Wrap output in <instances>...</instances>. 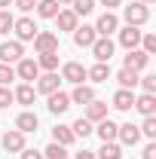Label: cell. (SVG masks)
<instances>
[{"label":"cell","instance_id":"d6986e66","mask_svg":"<svg viewBox=\"0 0 156 159\" xmlns=\"http://www.w3.org/2000/svg\"><path fill=\"white\" fill-rule=\"evenodd\" d=\"M12 98L19 101L21 107H31V104H34V98H37V92H34V86H31V83H21L19 89L12 92Z\"/></svg>","mask_w":156,"mask_h":159},{"label":"cell","instance_id":"4316f807","mask_svg":"<svg viewBox=\"0 0 156 159\" xmlns=\"http://www.w3.org/2000/svg\"><path fill=\"white\" fill-rule=\"evenodd\" d=\"M58 3H55V0H37V16L40 19H55V16H58Z\"/></svg>","mask_w":156,"mask_h":159},{"label":"cell","instance_id":"b9f144b4","mask_svg":"<svg viewBox=\"0 0 156 159\" xmlns=\"http://www.w3.org/2000/svg\"><path fill=\"white\" fill-rule=\"evenodd\" d=\"M74 159H95V153H92V150H80Z\"/></svg>","mask_w":156,"mask_h":159},{"label":"cell","instance_id":"e0dca14e","mask_svg":"<svg viewBox=\"0 0 156 159\" xmlns=\"http://www.w3.org/2000/svg\"><path fill=\"white\" fill-rule=\"evenodd\" d=\"M135 110L141 113V116H156V95H138L135 98Z\"/></svg>","mask_w":156,"mask_h":159},{"label":"cell","instance_id":"f546056e","mask_svg":"<svg viewBox=\"0 0 156 159\" xmlns=\"http://www.w3.org/2000/svg\"><path fill=\"white\" fill-rule=\"evenodd\" d=\"M71 132H74V138H86V135H92L95 129H92V122H89V119H86V116H80L77 122L71 125Z\"/></svg>","mask_w":156,"mask_h":159},{"label":"cell","instance_id":"7402d4cb","mask_svg":"<svg viewBox=\"0 0 156 159\" xmlns=\"http://www.w3.org/2000/svg\"><path fill=\"white\" fill-rule=\"evenodd\" d=\"M92 98H95V89H92V86H86V83H80L77 89L71 92V104H89Z\"/></svg>","mask_w":156,"mask_h":159},{"label":"cell","instance_id":"74e56055","mask_svg":"<svg viewBox=\"0 0 156 159\" xmlns=\"http://www.w3.org/2000/svg\"><path fill=\"white\" fill-rule=\"evenodd\" d=\"M12 92H9V89H6V86H0V110H3V107H9V104H12Z\"/></svg>","mask_w":156,"mask_h":159},{"label":"cell","instance_id":"8d00e7d4","mask_svg":"<svg viewBox=\"0 0 156 159\" xmlns=\"http://www.w3.org/2000/svg\"><path fill=\"white\" fill-rule=\"evenodd\" d=\"M141 46H144L147 55H153L156 52V34H141Z\"/></svg>","mask_w":156,"mask_h":159},{"label":"cell","instance_id":"9c48e42d","mask_svg":"<svg viewBox=\"0 0 156 159\" xmlns=\"http://www.w3.org/2000/svg\"><path fill=\"white\" fill-rule=\"evenodd\" d=\"M92 28H95L98 37H110L113 31H119V19L113 16V12H104V16H101V19H98Z\"/></svg>","mask_w":156,"mask_h":159},{"label":"cell","instance_id":"83f0119b","mask_svg":"<svg viewBox=\"0 0 156 159\" xmlns=\"http://www.w3.org/2000/svg\"><path fill=\"white\" fill-rule=\"evenodd\" d=\"M117 83H119V89H135V86H138V70L122 67V70L117 74Z\"/></svg>","mask_w":156,"mask_h":159},{"label":"cell","instance_id":"d590c367","mask_svg":"<svg viewBox=\"0 0 156 159\" xmlns=\"http://www.w3.org/2000/svg\"><path fill=\"white\" fill-rule=\"evenodd\" d=\"M138 86H141L147 95H156V77H153V74H147V77H138Z\"/></svg>","mask_w":156,"mask_h":159},{"label":"cell","instance_id":"5bb4252c","mask_svg":"<svg viewBox=\"0 0 156 159\" xmlns=\"http://www.w3.org/2000/svg\"><path fill=\"white\" fill-rule=\"evenodd\" d=\"M117 138L122 141L126 147H135L138 141H141V129H138V125H132V122H122V125L117 129Z\"/></svg>","mask_w":156,"mask_h":159},{"label":"cell","instance_id":"f1b7e54d","mask_svg":"<svg viewBox=\"0 0 156 159\" xmlns=\"http://www.w3.org/2000/svg\"><path fill=\"white\" fill-rule=\"evenodd\" d=\"M37 67L40 70H55V67H58V52H40Z\"/></svg>","mask_w":156,"mask_h":159},{"label":"cell","instance_id":"7a4b0ae2","mask_svg":"<svg viewBox=\"0 0 156 159\" xmlns=\"http://www.w3.org/2000/svg\"><path fill=\"white\" fill-rule=\"evenodd\" d=\"M89 49H92L95 61H104V64H110V58H113V49H117V46H113V40H110V37H98L95 43L89 46Z\"/></svg>","mask_w":156,"mask_h":159},{"label":"cell","instance_id":"e575fe53","mask_svg":"<svg viewBox=\"0 0 156 159\" xmlns=\"http://www.w3.org/2000/svg\"><path fill=\"white\" fill-rule=\"evenodd\" d=\"M12 25H16L12 12H9V9H0V34H9V31H12Z\"/></svg>","mask_w":156,"mask_h":159},{"label":"cell","instance_id":"f6af8a7d","mask_svg":"<svg viewBox=\"0 0 156 159\" xmlns=\"http://www.w3.org/2000/svg\"><path fill=\"white\" fill-rule=\"evenodd\" d=\"M55 3H58V6H61V3H71V0H55Z\"/></svg>","mask_w":156,"mask_h":159},{"label":"cell","instance_id":"7dc6e473","mask_svg":"<svg viewBox=\"0 0 156 159\" xmlns=\"http://www.w3.org/2000/svg\"><path fill=\"white\" fill-rule=\"evenodd\" d=\"M64 159H67V156H64Z\"/></svg>","mask_w":156,"mask_h":159},{"label":"cell","instance_id":"bcb514c9","mask_svg":"<svg viewBox=\"0 0 156 159\" xmlns=\"http://www.w3.org/2000/svg\"><path fill=\"white\" fill-rule=\"evenodd\" d=\"M141 3H153V0H141Z\"/></svg>","mask_w":156,"mask_h":159},{"label":"cell","instance_id":"6da1fadb","mask_svg":"<svg viewBox=\"0 0 156 159\" xmlns=\"http://www.w3.org/2000/svg\"><path fill=\"white\" fill-rule=\"evenodd\" d=\"M122 19H126V25L141 28V25H147V19H150V6H147V3H141V0H135L132 6H126V9H122Z\"/></svg>","mask_w":156,"mask_h":159},{"label":"cell","instance_id":"ba28073f","mask_svg":"<svg viewBox=\"0 0 156 159\" xmlns=\"http://www.w3.org/2000/svg\"><path fill=\"white\" fill-rule=\"evenodd\" d=\"M16 77H19V80H25V83L37 80V77H40L37 61H34V58H19V61H16Z\"/></svg>","mask_w":156,"mask_h":159},{"label":"cell","instance_id":"f35d334b","mask_svg":"<svg viewBox=\"0 0 156 159\" xmlns=\"http://www.w3.org/2000/svg\"><path fill=\"white\" fill-rule=\"evenodd\" d=\"M12 6H19L21 12H31V9L37 6V0H12Z\"/></svg>","mask_w":156,"mask_h":159},{"label":"cell","instance_id":"4dcf8cb0","mask_svg":"<svg viewBox=\"0 0 156 159\" xmlns=\"http://www.w3.org/2000/svg\"><path fill=\"white\" fill-rule=\"evenodd\" d=\"M71 6H74L71 12L80 19V16H89V12L95 9V0H71Z\"/></svg>","mask_w":156,"mask_h":159},{"label":"cell","instance_id":"ee69618b","mask_svg":"<svg viewBox=\"0 0 156 159\" xmlns=\"http://www.w3.org/2000/svg\"><path fill=\"white\" fill-rule=\"evenodd\" d=\"M9 3H12V0H0V9H9Z\"/></svg>","mask_w":156,"mask_h":159},{"label":"cell","instance_id":"d6a6232c","mask_svg":"<svg viewBox=\"0 0 156 159\" xmlns=\"http://www.w3.org/2000/svg\"><path fill=\"white\" fill-rule=\"evenodd\" d=\"M64 156H67V150H64L61 144H55V141L43 150V159H64Z\"/></svg>","mask_w":156,"mask_h":159},{"label":"cell","instance_id":"ab89813d","mask_svg":"<svg viewBox=\"0 0 156 159\" xmlns=\"http://www.w3.org/2000/svg\"><path fill=\"white\" fill-rule=\"evenodd\" d=\"M21 159H43V153H40V150H28V147H25V150H21Z\"/></svg>","mask_w":156,"mask_h":159},{"label":"cell","instance_id":"60d3db41","mask_svg":"<svg viewBox=\"0 0 156 159\" xmlns=\"http://www.w3.org/2000/svg\"><path fill=\"white\" fill-rule=\"evenodd\" d=\"M144 159H156V144H153V141L144 147Z\"/></svg>","mask_w":156,"mask_h":159},{"label":"cell","instance_id":"2e32d148","mask_svg":"<svg viewBox=\"0 0 156 159\" xmlns=\"http://www.w3.org/2000/svg\"><path fill=\"white\" fill-rule=\"evenodd\" d=\"M86 119H89V122H101V119H107V101L92 98L89 104H86Z\"/></svg>","mask_w":156,"mask_h":159},{"label":"cell","instance_id":"4fadbf2b","mask_svg":"<svg viewBox=\"0 0 156 159\" xmlns=\"http://www.w3.org/2000/svg\"><path fill=\"white\" fill-rule=\"evenodd\" d=\"M141 28H135V25H126L122 31H119V46H126V49H138L141 46Z\"/></svg>","mask_w":156,"mask_h":159},{"label":"cell","instance_id":"5b68a950","mask_svg":"<svg viewBox=\"0 0 156 159\" xmlns=\"http://www.w3.org/2000/svg\"><path fill=\"white\" fill-rule=\"evenodd\" d=\"M25 58V46L19 40H9V43H0V61L3 64H12V61Z\"/></svg>","mask_w":156,"mask_h":159},{"label":"cell","instance_id":"ffe728a7","mask_svg":"<svg viewBox=\"0 0 156 159\" xmlns=\"http://www.w3.org/2000/svg\"><path fill=\"white\" fill-rule=\"evenodd\" d=\"M113 107H117V110H132V107H135V92H132V89H117Z\"/></svg>","mask_w":156,"mask_h":159},{"label":"cell","instance_id":"9a60e30c","mask_svg":"<svg viewBox=\"0 0 156 159\" xmlns=\"http://www.w3.org/2000/svg\"><path fill=\"white\" fill-rule=\"evenodd\" d=\"M46 107H49V113L61 116V113H64V110L71 107V95H67V92H52V95H49V104H46Z\"/></svg>","mask_w":156,"mask_h":159},{"label":"cell","instance_id":"8fae6325","mask_svg":"<svg viewBox=\"0 0 156 159\" xmlns=\"http://www.w3.org/2000/svg\"><path fill=\"white\" fill-rule=\"evenodd\" d=\"M61 80H67V83L80 86L83 80H89V77H86V67H83L80 61H67V64L61 67Z\"/></svg>","mask_w":156,"mask_h":159},{"label":"cell","instance_id":"603a6c76","mask_svg":"<svg viewBox=\"0 0 156 159\" xmlns=\"http://www.w3.org/2000/svg\"><path fill=\"white\" fill-rule=\"evenodd\" d=\"M52 141H55V144H61V147H71L77 138H74L71 125H55V129H52Z\"/></svg>","mask_w":156,"mask_h":159},{"label":"cell","instance_id":"7c38bea8","mask_svg":"<svg viewBox=\"0 0 156 159\" xmlns=\"http://www.w3.org/2000/svg\"><path fill=\"white\" fill-rule=\"evenodd\" d=\"M12 31H16V37H19V43H28V40H34L37 37V25L28 19H16V25H12Z\"/></svg>","mask_w":156,"mask_h":159},{"label":"cell","instance_id":"1f68e13d","mask_svg":"<svg viewBox=\"0 0 156 159\" xmlns=\"http://www.w3.org/2000/svg\"><path fill=\"white\" fill-rule=\"evenodd\" d=\"M138 129H141V135H144V138L153 141V138H156V116H144V122H141Z\"/></svg>","mask_w":156,"mask_h":159},{"label":"cell","instance_id":"8992f818","mask_svg":"<svg viewBox=\"0 0 156 159\" xmlns=\"http://www.w3.org/2000/svg\"><path fill=\"white\" fill-rule=\"evenodd\" d=\"M0 144H3L6 153H21V150H25V135H21L19 129H9V132H3Z\"/></svg>","mask_w":156,"mask_h":159},{"label":"cell","instance_id":"d4e9b609","mask_svg":"<svg viewBox=\"0 0 156 159\" xmlns=\"http://www.w3.org/2000/svg\"><path fill=\"white\" fill-rule=\"evenodd\" d=\"M95 159H122V150H119V144H117V141H104Z\"/></svg>","mask_w":156,"mask_h":159},{"label":"cell","instance_id":"7bdbcfd3","mask_svg":"<svg viewBox=\"0 0 156 159\" xmlns=\"http://www.w3.org/2000/svg\"><path fill=\"white\" fill-rule=\"evenodd\" d=\"M101 3H104V6H107V12H110L113 6H119V3H122V0H101Z\"/></svg>","mask_w":156,"mask_h":159},{"label":"cell","instance_id":"30bf717a","mask_svg":"<svg viewBox=\"0 0 156 159\" xmlns=\"http://www.w3.org/2000/svg\"><path fill=\"white\" fill-rule=\"evenodd\" d=\"M95 40H98V34H95L92 25H77V28H74V43H77L80 49H89Z\"/></svg>","mask_w":156,"mask_h":159},{"label":"cell","instance_id":"52a82bcc","mask_svg":"<svg viewBox=\"0 0 156 159\" xmlns=\"http://www.w3.org/2000/svg\"><path fill=\"white\" fill-rule=\"evenodd\" d=\"M147 64H150V55H147L144 49H129V55L122 58V67H129V70H138V74H141Z\"/></svg>","mask_w":156,"mask_h":159},{"label":"cell","instance_id":"ac0fdd59","mask_svg":"<svg viewBox=\"0 0 156 159\" xmlns=\"http://www.w3.org/2000/svg\"><path fill=\"white\" fill-rule=\"evenodd\" d=\"M37 113H31V110H25V113H19L16 116V129H19L21 135H28V132H37Z\"/></svg>","mask_w":156,"mask_h":159},{"label":"cell","instance_id":"836d02e7","mask_svg":"<svg viewBox=\"0 0 156 159\" xmlns=\"http://www.w3.org/2000/svg\"><path fill=\"white\" fill-rule=\"evenodd\" d=\"M12 80H16V67H12V64H3V61H0V86H9Z\"/></svg>","mask_w":156,"mask_h":159},{"label":"cell","instance_id":"3957f363","mask_svg":"<svg viewBox=\"0 0 156 159\" xmlns=\"http://www.w3.org/2000/svg\"><path fill=\"white\" fill-rule=\"evenodd\" d=\"M58 83H61V77L55 74V70H43V74L37 77V86H34V92L52 95V92H58Z\"/></svg>","mask_w":156,"mask_h":159},{"label":"cell","instance_id":"277c9868","mask_svg":"<svg viewBox=\"0 0 156 159\" xmlns=\"http://www.w3.org/2000/svg\"><path fill=\"white\" fill-rule=\"evenodd\" d=\"M34 49H37V52H58V34H55V31H37Z\"/></svg>","mask_w":156,"mask_h":159},{"label":"cell","instance_id":"484cf974","mask_svg":"<svg viewBox=\"0 0 156 159\" xmlns=\"http://www.w3.org/2000/svg\"><path fill=\"white\" fill-rule=\"evenodd\" d=\"M55 21H58V28H61V31H74V28L80 25V19L74 16V12H71V9H58Z\"/></svg>","mask_w":156,"mask_h":159},{"label":"cell","instance_id":"44dd1931","mask_svg":"<svg viewBox=\"0 0 156 159\" xmlns=\"http://www.w3.org/2000/svg\"><path fill=\"white\" fill-rule=\"evenodd\" d=\"M86 77L92 80V83H107V80H110V64L98 61L95 67H86Z\"/></svg>","mask_w":156,"mask_h":159},{"label":"cell","instance_id":"cb8c5ba5","mask_svg":"<svg viewBox=\"0 0 156 159\" xmlns=\"http://www.w3.org/2000/svg\"><path fill=\"white\" fill-rule=\"evenodd\" d=\"M117 129H119V125L113 122V119H101L95 132H98V138H101V141H117Z\"/></svg>","mask_w":156,"mask_h":159}]
</instances>
